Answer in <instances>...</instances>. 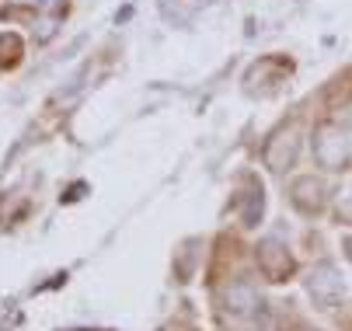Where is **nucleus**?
<instances>
[{"label": "nucleus", "mask_w": 352, "mask_h": 331, "mask_svg": "<svg viewBox=\"0 0 352 331\" xmlns=\"http://www.w3.org/2000/svg\"><path fill=\"white\" fill-rule=\"evenodd\" d=\"M314 154H318V161L328 168V171H338V168H345V161H349V144H345V133H338V129H321L318 133V139H314Z\"/></svg>", "instance_id": "f257e3e1"}, {"label": "nucleus", "mask_w": 352, "mask_h": 331, "mask_svg": "<svg viewBox=\"0 0 352 331\" xmlns=\"http://www.w3.org/2000/svg\"><path fill=\"white\" fill-rule=\"evenodd\" d=\"M296 150H300V133L296 129H283V133H276L269 144H265V164L272 168V171H286L293 161H296Z\"/></svg>", "instance_id": "f03ea898"}, {"label": "nucleus", "mask_w": 352, "mask_h": 331, "mask_svg": "<svg viewBox=\"0 0 352 331\" xmlns=\"http://www.w3.org/2000/svg\"><path fill=\"white\" fill-rule=\"evenodd\" d=\"M258 265L272 282H283L293 272V255L279 244V241H262L258 244Z\"/></svg>", "instance_id": "7ed1b4c3"}, {"label": "nucleus", "mask_w": 352, "mask_h": 331, "mask_svg": "<svg viewBox=\"0 0 352 331\" xmlns=\"http://www.w3.org/2000/svg\"><path fill=\"white\" fill-rule=\"evenodd\" d=\"M293 203L296 209H304V213H318L324 206V185L318 178H296L293 181Z\"/></svg>", "instance_id": "20e7f679"}, {"label": "nucleus", "mask_w": 352, "mask_h": 331, "mask_svg": "<svg viewBox=\"0 0 352 331\" xmlns=\"http://www.w3.org/2000/svg\"><path fill=\"white\" fill-rule=\"evenodd\" d=\"M223 304L234 314H255L258 310V290L251 286V282H234V286L223 293Z\"/></svg>", "instance_id": "39448f33"}, {"label": "nucleus", "mask_w": 352, "mask_h": 331, "mask_svg": "<svg viewBox=\"0 0 352 331\" xmlns=\"http://www.w3.org/2000/svg\"><path fill=\"white\" fill-rule=\"evenodd\" d=\"M311 293H314L318 300H335V297L342 293V279H338V272H335L331 265L314 269V275H311Z\"/></svg>", "instance_id": "423d86ee"}, {"label": "nucleus", "mask_w": 352, "mask_h": 331, "mask_svg": "<svg viewBox=\"0 0 352 331\" xmlns=\"http://www.w3.org/2000/svg\"><path fill=\"white\" fill-rule=\"evenodd\" d=\"M18 60H21V38L14 32H4V35H0V63L14 67Z\"/></svg>", "instance_id": "0eeeda50"}, {"label": "nucleus", "mask_w": 352, "mask_h": 331, "mask_svg": "<svg viewBox=\"0 0 352 331\" xmlns=\"http://www.w3.org/2000/svg\"><path fill=\"white\" fill-rule=\"evenodd\" d=\"M338 213H342L345 220H352V192H349V196H342V203H338Z\"/></svg>", "instance_id": "6e6552de"}, {"label": "nucleus", "mask_w": 352, "mask_h": 331, "mask_svg": "<svg viewBox=\"0 0 352 331\" xmlns=\"http://www.w3.org/2000/svg\"><path fill=\"white\" fill-rule=\"evenodd\" d=\"M345 248H349V255H352V238H349V241H345Z\"/></svg>", "instance_id": "1a4fd4ad"}]
</instances>
